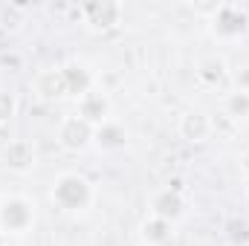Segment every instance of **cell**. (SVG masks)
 Listing matches in <instances>:
<instances>
[{
  "mask_svg": "<svg viewBox=\"0 0 249 246\" xmlns=\"http://www.w3.org/2000/svg\"><path fill=\"white\" fill-rule=\"evenodd\" d=\"M12 110H15V102H12V96L0 93V122H3V119H9V116H12Z\"/></svg>",
  "mask_w": 249,
  "mask_h": 246,
  "instance_id": "5bb4252c",
  "label": "cell"
},
{
  "mask_svg": "<svg viewBox=\"0 0 249 246\" xmlns=\"http://www.w3.org/2000/svg\"><path fill=\"white\" fill-rule=\"evenodd\" d=\"M212 29L220 38H238L247 29V15L238 6H217L212 18Z\"/></svg>",
  "mask_w": 249,
  "mask_h": 246,
  "instance_id": "3957f363",
  "label": "cell"
},
{
  "mask_svg": "<svg viewBox=\"0 0 249 246\" xmlns=\"http://www.w3.org/2000/svg\"><path fill=\"white\" fill-rule=\"evenodd\" d=\"M0 246H3V235H0Z\"/></svg>",
  "mask_w": 249,
  "mask_h": 246,
  "instance_id": "9a60e30c",
  "label": "cell"
},
{
  "mask_svg": "<svg viewBox=\"0 0 249 246\" xmlns=\"http://www.w3.org/2000/svg\"><path fill=\"white\" fill-rule=\"evenodd\" d=\"M61 145L70 148V151H81L90 139H93V124H87L81 116H70L67 122L61 124Z\"/></svg>",
  "mask_w": 249,
  "mask_h": 246,
  "instance_id": "5b68a950",
  "label": "cell"
},
{
  "mask_svg": "<svg viewBox=\"0 0 249 246\" xmlns=\"http://www.w3.org/2000/svg\"><path fill=\"white\" fill-rule=\"evenodd\" d=\"M32 220H35V211H32L29 200L3 197V203H0V229H3V235H20L32 226Z\"/></svg>",
  "mask_w": 249,
  "mask_h": 246,
  "instance_id": "7a4b0ae2",
  "label": "cell"
},
{
  "mask_svg": "<svg viewBox=\"0 0 249 246\" xmlns=\"http://www.w3.org/2000/svg\"><path fill=\"white\" fill-rule=\"evenodd\" d=\"M81 15L93 29H113L122 18V6L107 3V0L105 3H87V6H81Z\"/></svg>",
  "mask_w": 249,
  "mask_h": 246,
  "instance_id": "277c9868",
  "label": "cell"
},
{
  "mask_svg": "<svg viewBox=\"0 0 249 246\" xmlns=\"http://www.w3.org/2000/svg\"><path fill=\"white\" fill-rule=\"evenodd\" d=\"M107 110H110V102L102 93H84L78 99V116L87 124H105L107 122Z\"/></svg>",
  "mask_w": 249,
  "mask_h": 246,
  "instance_id": "8992f818",
  "label": "cell"
},
{
  "mask_svg": "<svg viewBox=\"0 0 249 246\" xmlns=\"http://www.w3.org/2000/svg\"><path fill=\"white\" fill-rule=\"evenodd\" d=\"M35 87H38V93H41L44 99H58V96H64V93H70V90H67V78H64L61 70L41 72L38 81H35Z\"/></svg>",
  "mask_w": 249,
  "mask_h": 246,
  "instance_id": "9c48e42d",
  "label": "cell"
},
{
  "mask_svg": "<svg viewBox=\"0 0 249 246\" xmlns=\"http://www.w3.org/2000/svg\"><path fill=\"white\" fill-rule=\"evenodd\" d=\"M35 162V151L29 142H12L6 148V165L15 168V171H26L29 165Z\"/></svg>",
  "mask_w": 249,
  "mask_h": 246,
  "instance_id": "30bf717a",
  "label": "cell"
},
{
  "mask_svg": "<svg viewBox=\"0 0 249 246\" xmlns=\"http://www.w3.org/2000/svg\"><path fill=\"white\" fill-rule=\"evenodd\" d=\"M151 209H154V217H160V220H177L180 214H183V200H180V194L177 191H171V188H165V191H160L154 200H151Z\"/></svg>",
  "mask_w": 249,
  "mask_h": 246,
  "instance_id": "52a82bcc",
  "label": "cell"
},
{
  "mask_svg": "<svg viewBox=\"0 0 249 246\" xmlns=\"http://www.w3.org/2000/svg\"><path fill=\"white\" fill-rule=\"evenodd\" d=\"M93 139H96L102 148H122L124 145V127L116 124V122H105L93 130Z\"/></svg>",
  "mask_w": 249,
  "mask_h": 246,
  "instance_id": "7c38bea8",
  "label": "cell"
},
{
  "mask_svg": "<svg viewBox=\"0 0 249 246\" xmlns=\"http://www.w3.org/2000/svg\"><path fill=\"white\" fill-rule=\"evenodd\" d=\"M142 238H145L148 246L168 244V238H171V223H168V220H160V217H151V220L142 223Z\"/></svg>",
  "mask_w": 249,
  "mask_h": 246,
  "instance_id": "8fae6325",
  "label": "cell"
},
{
  "mask_svg": "<svg viewBox=\"0 0 249 246\" xmlns=\"http://www.w3.org/2000/svg\"><path fill=\"white\" fill-rule=\"evenodd\" d=\"M226 107H229V110H235V116L247 113V110H249V93H235V96L226 102Z\"/></svg>",
  "mask_w": 249,
  "mask_h": 246,
  "instance_id": "4fadbf2b",
  "label": "cell"
},
{
  "mask_svg": "<svg viewBox=\"0 0 249 246\" xmlns=\"http://www.w3.org/2000/svg\"><path fill=\"white\" fill-rule=\"evenodd\" d=\"M180 130H183V136L191 139V142H203V139L212 133V122H209L206 113L191 110V113H186V116L180 119Z\"/></svg>",
  "mask_w": 249,
  "mask_h": 246,
  "instance_id": "ba28073f",
  "label": "cell"
},
{
  "mask_svg": "<svg viewBox=\"0 0 249 246\" xmlns=\"http://www.w3.org/2000/svg\"><path fill=\"white\" fill-rule=\"evenodd\" d=\"M53 200L61 206L64 211H81V209L90 206L93 188L78 174H64V177H58V183L53 185Z\"/></svg>",
  "mask_w": 249,
  "mask_h": 246,
  "instance_id": "6da1fadb",
  "label": "cell"
}]
</instances>
